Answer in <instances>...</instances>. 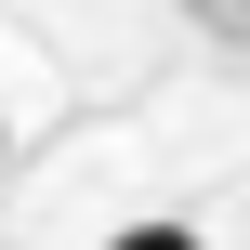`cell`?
I'll return each instance as SVG.
<instances>
[{
    "label": "cell",
    "mask_w": 250,
    "mask_h": 250,
    "mask_svg": "<svg viewBox=\"0 0 250 250\" xmlns=\"http://www.w3.org/2000/svg\"><path fill=\"white\" fill-rule=\"evenodd\" d=\"M105 250H211V237H198V224H119Z\"/></svg>",
    "instance_id": "6da1fadb"
}]
</instances>
